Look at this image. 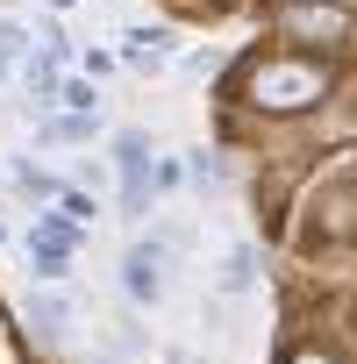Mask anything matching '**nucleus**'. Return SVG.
I'll return each instance as SVG.
<instances>
[{"mask_svg":"<svg viewBox=\"0 0 357 364\" xmlns=\"http://www.w3.org/2000/svg\"><path fill=\"white\" fill-rule=\"evenodd\" d=\"M50 8H72V0H50Z\"/></svg>","mask_w":357,"mask_h":364,"instance_id":"nucleus-13","label":"nucleus"},{"mask_svg":"<svg viewBox=\"0 0 357 364\" xmlns=\"http://www.w3.org/2000/svg\"><path fill=\"white\" fill-rule=\"evenodd\" d=\"M286 364H336V357H329V350H293Z\"/></svg>","mask_w":357,"mask_h":364,"instance_id":"nucleus-12","label":"nucleus"},{"mask_svg":"<svg viewBox=\"0 0 357 364\" xmlns=\"http://www.w3.org/2000/svg\"><path fill=\"white\" fill-rule=\"evenodd\" d=\"M22 43H29V36H22V29H15V22H0V58H15V50H22Z\"/></svg>","mask_w":357,"mask_h":364,"instance_id":"nucleus-11","label":"nucleus"},{"mask_svg":"<svg viewBox=\"0 0 357 364\" xmlns=\"http://www.w3.org/2000/svg\"><path fill=\"white\" fill-rule=\"evenodd\" d=\"M122 286H129L136 300H164V257H157V243H136V250L122 257Z\"/></svg>","mask_w":357,"mask_h":364,"instance_id":"nucleus-3","label":"nucleus"},{"mask_svg":"<svg viewBox=\"0 0 357 364\" xmlns=\"http://www.w3.org/2000/svg\"><path fill=\"white\" fill-rule=\"evenodd\" d=\"M272 29L293 36V43H321V50H336V43L357 36V15L343 8V0H279V8H272Z\"/></svg>","mask_w":357,"mask_h":364,"instance_id":"nucleus-2","label":"nucleus"},{"mask_svg":"<svg viewBox=\"0 0 357 364\" xmlns=\"http://www.w3.org/2000/svg\"><path fill=\"white\" fill-rule=\"evenodd\" d=\"M321 215H329V222H321V236H329V243L357 236V186H336V193L321 200Z\"/></svg>","mask_w":357,"mask_h":364,"instance_id":"nucleus-5","label":"nucleus"},{"mask_svg":"<svg viewBox=\"0 0 357 364\" xmlns=\"http://www.w3.org/2000/svg\"><path fill=\"white\" fill-rule=\"evenodd\" d=\"M43 136H50V143H79V136H93V122H86V114H65V122H50Z\"/></svg>","mask_w":357,"mask_h":364,"instance_id":"nucleus-7","label":"nucleus"},{"mask_svg":"<svg viewBox=\"0 0 357 364\" xmlns=\"http://www.w3.org/2000/svg\"><path fill=\"white\" fill-rule=\"evenodd\" d=\"M65 215H72V222H93V215H100V208H93V200H86V193H65Z\"/></svg>","mask_w":357,"mask_h":364,"instance_id":"nucleus-10","label":"nucleus"},{"mask_svg":"<svg viewBox=\"0 0 357 364\" xmlns=\"http://www.w3.org/2000/svg\"><path fill=\"white\" fill-rule=\"evenodd\" d=\"M193 178H201V186H208V178H222V157H215V150H193Z\"/></svg>","mask_w":357,"mask_h":364,"instance_id":"nucleus-9","label":"nucleus"},{"mask_svg":"<svg viewBox=\"0 0 357 364\" xmlns=\"http://www.w3.org/2000/svg\"><path fill=\"white\" fill-rule=\"evenodd\" d=\"M236 100L257 114H307L314 100H329V72L314 58H257V65H243Z\"/></svg>","mask_w":357,"mask_h":364,"instance_id":"nucleus-1","label":"nucleus"},{"mask_svg":"<svg viewBox=\"0 0 357 364\" xmlns=\"http://www.w3.org/2000/svg\"><path fill=\"white\" fill-rule=\"evenodd\" d=\"M58 100H65V107H72V114H86V107H93V86H86V79H72V86H65V93H58Z\"/></svg>","mask_w":357,"mask_h":364,"instance_id":"nucleus-8","label":"nucleus"},{"mask_svg":"<svg viewBox=\"0 0 357 364\" xmlns=\"http://www.w3.org/2000/svg\"><path fill=\"white\" fill-rule=\"evenodd\" d=\"M22 314H29V328L50 343V336H65V321H72V300H58V293H29V307H22Z\"/></svg>","mask_w":357,"mask_h":364,"instance_id":"nucleus-4","label":"nucleus"},{"mask_svg":"<svg viewBox=\"0 0 357 364\" xmlns=\"http://www.w3.org/2000/svg\"><path fill=\"white\" fill-rule=\"evenodd\" d=\"M250 279H257V250H250V243H236V250H229V272H222V286H229V293H243Z\"/></svg>","mask_w":357,"mask_h":364,"instance_id":"nucleus-6","label":"nucleus"}]
</instances>
